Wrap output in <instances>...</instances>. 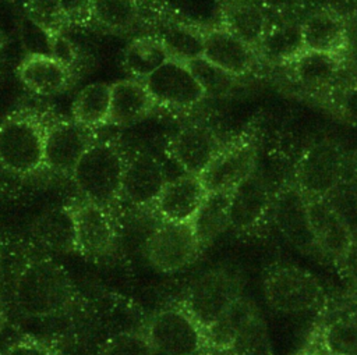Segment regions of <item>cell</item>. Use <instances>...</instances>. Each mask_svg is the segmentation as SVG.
<instances>
[{
  "instance_id": "f6af8a7d",
  "label": "cell",
  "mask_w": 357,
  "mask_h": 355,
  "mask_svg": "<svg viewBox=\"0 0 357 355\" xmlns=\"http://www.w3.org/2000/svg\"><path fill=\"white\" fill-rule=\"evenodd\" d=\"M6 323H7V313H6V306H4L3 298H1V295H0V336H1L3 331H4Z\"/></svg>"
},
{
  "instance_id": "4316f807",
  "label": "cell",
  "mask_w": 357,
  "mask_h": 355,
  "mask_svg": "<svg viewBox=\"0 0 357 355\" xmlns=\"http://www.w3.org/2000/svg\"><path fill=\"white\" fill-rule=\"evenodd\" d=\"M301 26L305 50L343 54L344 19L317 7L307 14Z\"/></svg>"
},
{
  "instance_id": "5bb4252c",
  "label": "cell",
  "mask_w": 357,
  "mask_h": 355,
  "mask_svg": "<svg viewBox=\"0 0 357 355\" xmlns=\"http://www.w3.org/2000/svg\"><path fill=\"white\" fill-rule=\"evenodd\" d=\"M17 78L31 93L47 97L67 92L81 75L52 54L25 53L17 65Z\"/></svg>"
},
{
  "instance_id": "d6a6232c",
  "label": "cell",
  "mask_w": 357,
  "mask_h": 355,
  "mask_svg": "<svg viewBox=\"0 0 357 355\" xmlns=\"http://www.w3.org/2000/svg\"><path fill=\"white\" fill-rule=\"evenodd\" d=\"M185 64L188 65L190 71L204 89L205 96H226L230 92H233L240 82L238 77H234L227 71L216 67L202 56L190 60Z\"/></svg>"
},
{
  "instance_id": "52a82bcc",
  "label": "cell",
  "mask_w": 357,
  "mask_h": 355,
  "mask_svg": "<svg viewBox=\"0 0 357 355\" xmlns=\"http://www.w3.org/2000/svg\"><path fill=\"white\" fill-rule=\"evenodd\" d=\"M269 306L283 313H300L318 305L322 288L317 278L297 266H282L272 270L264 283Z\"/></svg>"
},
{
  "instance_id": "5b68a950",
  "label": "cell",
  "mask_w": 357,
  "mask_h": 355,
  "mask_svg": "<svg viewBox=\"0 0 357 355\" xmlns=\"http://www.w3.org/2000/svg\"><path fill=\"white\" fill-rule=\"evenodd\" d=\"M243 281L227 267H215L197 277L184 295V310L205 331L241 297Z\"/></svg>"
},
{
  "instance_id": "9a60e30c",
  "label": "cell",
  "mask_w": 357,
  "mask_h": 355,
  "mask_svg": "<svg viewBox=\"0 0 357 355\" xmlns=\"http://www.w3.org/2000/svg\"><path fill=\"white\" fill-rule=\"evenodd\" d=\"M257 149L251 141H238L222 148L199 175L206 192L233 191L255 171Z\"/></svg>"
},
{
  "instance_id": "7a4b0ae2",
  "label": "cell",
  "mask_w": 357,
  "mask_h": 355,
  "mask_svg": "<svg viewBox=\"0 0 357 355\" xmlns=\"http://www.w3.org/2000/svg\"><path fill=\"white\" fill-rule=\"evenodd\" d=\"M54 113L21 107L0 123V167L17 177L43 170L45 136Z\"/></svg>"
},
{
  "instance_id": "e0dca14e",
  "label": "cell",
  "mask_w": 357,
  "mask_h": 355,
  "mask_svg": "<svg viewBox=\"0 0 357 355\" xmlns=\"http://www.w3.org/2000/svg\"><path fill=\"white\" fill-rule=\"evenodd\" d=\"M170 155L188 174L199 177L222 149L216 134L202 124H190L177 131L170 145Z\"/></svg>"
},
{
  "instance_id": "cb8c5ba5",
  "label": "cell",
  "mask_w": 357,
  "mask_h": 355,
  "mask_svg": "<svg viewBox=\"0 0 357 355\" xmlns=\"http://www.w3.org/2000/svg\"><path fill=\"white\" fill-rule=\"evenodd\" d=\"M155 102L142 81L134 78L119 79L110 84V106L107 125L126 127L145 118Z\"/></svg>"
},
{
  "instance_id": "7bdbcfd3",
  "label": "cell",
  "mask_w": 357,
  "mask_h": 355,
  "mask_svg": "<svg viewBox=\"0 0 357 355\" xmlns=\"http://www.w3.org/2000/svg\"><path fill=\"white\" fill-rule=\"evenodd\" d=\"M319 8H324L342 19L357 14V0H315Z\"/></svg>"
},
{
  "instance_id": "d6986e66",
  "label": "cell",
  "mask_w": 357,
  "mask_h": 355,
  "mask_svg": "<svg viewBox=\"0 0 357 355\" xmlns=\"http://www.w3.org/2000/svg\"><path fill=\"white\" fill-rule=\"evenodd\" d=\"M202 57L238 78L251 72L258 60L250 45L223 26L205 32Z\"/></svg>"
},
{
  "instance_id": "f546056e",
  "label": "cell",
  "mask_w": 357,
  "mask_h": 355,
  "mask_svg": "<svg viewBox=\"0 0 357 355\" xmlns=\"http://www.w3.org/2000/svg\"><path fill=\"white\" fill-rule=\"evenodd\" d=\"M110 106V84L93 82L84 86L71 103L70 118L77 124L96 131L107 125Z\"/></svg>"
},
{
  "instance_id": "d4e9b609",
  "label": "cell",
  "mask_w": 357,
  "mask_h": 355,
  "mask_svg": "<svg viewBox=\"0 0 357 355\" xmlns=\"http://www.w3.org/2000/svg\"><path fill=\"white\" fill-rule=\"evenodd\" d=\"M223 28L250 45L254 50L259 43L269 18L261 0H223Z\"/></svg>"
},
{
  "instance_id": "1f68e13d",
  "label": "cell",
  "mask_w": 357,
  "mask_h": 355,
  "mask_svg": "<svg viewBox=\"0 0 357 355\" xmlns=\"http://www.w3.org/2000/svg\"><path fill=\"white\" fill-rule=\"evenodd\" d=\"M155 36L162 42L172 58L188 63L204 53L205 32L185 22H160Z\"/></svg>"
},
{
  "instance_id": "f1b7e54d",
  "label": "cell",
  "mask_w": 357,
  "mask_h": 355,
  "mask_svg": "<svg viewBox=\"0 0 357 355\" xmlns=\"http://www.w3.org/2000/svg\"><path fill=\"white\" fill-rule=\"evenodd\" d=\"M91 22L109 33H128L141 21L138 0H89Z\"/></svg>"
},
{
  "instance_id": "83f0119b",
  "label": "cell",
  "mask_w": 357,
  "mask_h": 355,
  "mask_svg": "<svg viewBox=\"0 0 357 355\" xmlns=\"http://www.w3.org/2000/svg\"><path fill=\"white\" fill-rule=\"evenodd\" d=\"M231 191L208 192L191 219L192 230L197 235L201 249L208 246L219 237L229 226V205Z\"/></svg>"
},
{
  "instance_id": "8d00e7d4",
  "label": "cell",
  "mask_w": 357,
  "mask_h": 355,
  "mask_svg": "<svg viewBox=\"0 0 357 355\" xmlns=\"http://www.w3.org/2000/svg\"><path fill=\"white\" fill-rule=\"evenodd\" d=\"M25 8L26 15L49 32H64L67 29L59 0H25Z\"/></svg>"
},
{
  "instance_id": "ffe728a7",
  "label": "cell",
  "mask_w": 357,
  "mask_h": 355,
  "mask_svg": "<svg viewBox=\"0 0 357 355\" xmlns=\"http://www.w3.org/2000/svg\"><path fill=\"white\" fill-rule=\"evenodd\" d=\"M271 203L265 180L254 171L231 191L229 205L230 227L237 231L251 230L261 223Z\"/></svg>"
},
{
  "instance_id": "ab89813d",
  "label": "cell",
  "mask_w": 357,
  "mask_h": 355,
  "mask_svg": "<svg viewBox=\"0 0 357 355\" xmlns=\"http://www.w3.org/2000/svg\"><path fill=\"white\" fill-rule=\"evenodd\" d=\"M331 100L342 118L357 125V81L339 89Z\"/></svg>"
},
{
  "instance_id": "8fae6325",
  "label": "cell",
  "mask_w": 357,
  "mask_h": 355,
  "mask_svg": "<svg viewBox=\"0 0 357 355\" xmlns=\"http://www.w3.org/2000/svg\"><path fill=\"white\" fill-rule=\"evenodd\" d=\"M152 348L163 355H197L204 345V330L184 309L158 312L145 333Z\"/></svg>"
},
{
  "instance_id": "3957f363",
  "label": "cell",
  "mask_w": 357,
  "mask_h": 355,
  "mask_svg": "<svg viewBox=\"0 0 357 355\" xmlns=\"http://www.w3.org/2000/svg\"><path fill=\"white\" fill-rule=\"evenodd\" d=\"M126 159L114 141L95 138L70 175L79 196L113 210L121 196Z\"/></svg>"
},
{
  "instance_id": "ee69618b",
  "label": "cell",
  "mask_w": 357,
  "mask_h": 355,
  "mask_svg": "<svg viewBox=\"0 0 357 355\" xmlns=\"http://www.w3.org/2000/svg\"><path fill=\"white\" fill-rule=\"evenodd\" d=\"M339 262L347 277L357 284V235L351 238L346 252L339 259Z\"/></svg>"
},
{
  "instance_id": "4dcf8cb0",
  "label": "cell",
  "mask_w": 357,
  "mask_h": 355,
  "mask_svg": "<svg viewBox=\"0 0 357 355\" xmlns=\"http://www.w3.org/2000/svg\"><path fill=\"white\" fill-rule=\"evenodd\" d=\"M167 58L170 56L162 42L155 35H144L134 38L126 46L121 65L131 78L144 81Z\"/></svg>"
},
{
  "instance_id": "44dd1931",
  "label": "cell",
  "mask_w": 357,
  "mask_h": 355,
  "mask_svg": "<svg viewBox=\"0 0 357 355\" xmlns=\"http://www.w3.org/2000/svg\"><path fill=\"white\" fill-rule=\"evenodd\" d=\"M307 214L319 252L339 260L353 238L346 224L325 198L307 199Z\"/></svg>"
},
{
  "instance_id": "d590c367",
  "label": "cell",
  "mask_w": 357,
  "mask_h": 355,
  "mask_svg": "<svg viewBox=\"0 0 357 355\" xmlns=\"http://www.w3.org/2000/svg\"><path fill=\"white\" fill-rule=\"evenodd\" d=\"M153 351L145 334L127 331L110 338L99 355H153Z\"/></svg>"
},
{
  "instance_id": "277c9868",
  "label": "cell",
  "mask_w": 357,
  "mask_h": 355,
  "mask_svg": "<svg viewBox=\"0 0 357 355\" xmlns=\"http://www.w3.org/2000/svg\"><path fill=\"white\" fill-rule=\"evenodd\" d=\"M205 333L211 345L229 355H273L258 308L243 295Z\"/></svg>"
},
{
  "instance_id": "30bf717a",
  "label": "cell",
  "mask_w": 357,
  "mask_h": 355,
  "mask_svg": "<svg viewBox=\"0 0 357 355\" xmlns=\"http://www.w3.org/2000/svg\"><path fill=\"white\" fill-rule=\"evenodd\" d=\"M95 138V131L77 124L70 117L53 114L45 136L43 168L70 177Z\"/></svg>"
},
{
  "instance_id": "4fadbf2b",
  "label": "cell",
  "mask_w": 357,
  "mask_h": 355,
  "mask_svg": "<svg viewBox=\"0 0 357 355\" xmlns=\"http://www.w3.org/2000/svg\"><path fill=\"white\" fill-rule=\"evenodd\" d=\"M142 82L155 104L170 109H190L205 97L188 65L172 57Z\"/></svg>"
},
{
  "instance_id": "7402d4cb",
  "label": "cell",
  "mask_w": 357,
  "mask_h": 355,
  "mask_svg": "<svg viewBox=\"0 0 357 355\" xmlns=\"http://www.w3.org/2000/svg\"><path fill=\"white\" fill-rule=\"evenodd\" d=\"M206 194L199 177L181 175L166 181L153 207L162 220L176 223L191 221Z\"/></svg>"
},
{
  "instance_id": "ba28073f",
  "label": "cell",
  "mask_w": 357,
  "mask_h": 355,
  "mask_svg": "<svg viewBox=\"0 0 357 355\" xmlns=\"http://www.w3.org/2000/svg\"><path fill=\"white\" fill-rule=\"evenodd\" d=\"M201 251L190 221L176 223L163 220L158 224L145 244L146 258L160 271H177L195 260Z\"/></svg>"
},
{
  "instance_id": "836d02e7",
  "label": "cell",
  "mask_w": 357,
  "mask_h": 355,
  "mask_svg": "<svg viewBox=\"0 0 357 355\" xmlns=\"http://www.w3.org/2000/svg\"><path fill=\"white\" fill-rule=\"evenodd\" d=\"M325 199L346 224L351 237L357 235V180L343 178Z\"/></svg>"
},
{
  "instance_id": "60d3db41",
  "label": "cell",
  "mask_w": 357,
  "mask_h": 355,
  "mask_svg": "<svg viewBox=\"0 0 357 355\" xmlns=\"http://www.w3.org/2000/svg\"><path fill=\"white\" fill-rule=\"evenodd\" d=\"M343 61L349 72L357 79V14L344 19Z\"/></svg>"
},
{
  "instance_id": "603a6c76",
  "label": "cell",
  "mask_w": 357,
  "mask_h": 355,
  "mask_svg": "<svg viewBox=\"0 0 357 355\" xmlns=\"http://www.w3.org/2000/svg\"><path fill=\"white\" fill-rule=\"evenodd\" d=\"M301 19H269L255 47L258 58L271 65H284L305 50Z\"/></svg>"
},
{
  "instance_id": "2e32d148",
  "label": "cell",
  "mask_w": 357,
  "mask_h": 355,
  "mask_svg": "<svg viewBox=\"0 0 357 355\" xmlns=\"http://www.w3.org/2000/svg\"><path fill=\"white\" fill-rule=\"evenodd\" d=\"M166 184L163 167L148 152H138L126 159L120 200L132 207H151Z\"/></svg>"
},
{
  "instance_id": "484cf974",
  "label": "cell",
  "mask_w": 357,
  "mask_h": 355,
  "mask_svg": "<svg viewBox=\"0 0 357 355\" xmlns=\"http://www.w3.org/2000/svg\"><path fill=\"white\" fill-rule=\"evenodd\" d=\"M33 239L53 252H77L74 219L68 205L43 212L32 223Z\"/></svg>"
},
{
  "instance_id": "9c48e42d",
  "label": "cell",
  "mask_w": 357,
  "mask_h": 355,
  "mask_svg": "<svg viewBox=\"0 0 357 355\" xmlns=\"http://www.w3.org/2000/svg\"><path fill=\"white\" fill-rule=\"evenodd\" d=\"M344 178V156L337 145L321 141L303 155L296 181L307 199L325 198Z\"/></svg>"
},
{
  "instance_id": "6da1fadb",
  "label": "cell",
  "mask_w": 357,
  "mask_h": 355,
  "mask_svg": "<svg viewBox=\"0 0 357 355\" xmlns=\"http://www.w3.org/2000/svg\"><path fill=\"white\" fill-rule=\"evenodd\" d=\"M75 287L56 260L35 256L26 260L13 281V299L20 313L45 319L66 312L75 302Z\"/></svg>"
},
{
  "instance_id": "ac0fdd59",
  "label": "cell",
  "mask_w": 357,
  "mask_h": 355,
  "mask_svg": "<svg viewBox=\"0 0 357 355\" xmlns=\"http://www.w3.org/2000/svg\"><path fill=\"white\" fill-rule=\"evenodd\" d=\"M272 205L275 221L283 235L304 252L318 251L321 253L310 228L307 199L298 187L286 185Z\"/></svg>"
},
{
  "instance_id": "8992f818",
  "label": "cell",
  "mask_w": 357,
  "mask_h": 355,
  "mask_svg": "<svg viewBox=\"0 0 357 355\" xmlns=\"http://www.w3.org/2000/svg\"><path fill=\"white\" fill-rule=\"evenodd\" d=\"M294 84L308 95L331 99L343 86L356 82L343 54L304 50L289 64Z\"/></svg>"
},
{
  "instance_id": "7dc6e473",
  "label": "cell",
  "mask_w": 357,
  "mask_h": 355,
  "mask_svg": "<svg viewBox=\"0 0 357 355\" xmlns=\"http://www.w3.org/2000/svg\"><path fill=\"white\" fill-rule=\"evenodd\" d=\"M356 180H357V167H356Z\"/></svg>"
},
{
  "instance_id": "f35d334b",
  "label": "cell",
  "mask_w": 357,
  "mask_h": 355,
  "mask_svg": "<svg viewBox=\"0 0 357 355\" xmlns=\"http://www.w3.org/2000/svg\"><path fill=\"white\" fill-rule=\"evenodd\" d=\"M59 7L67 29L92 25L89 0H59Z\"/></svg>"
},
{
  "instance_id": "bcb514c9",
  "label": "cell",
  "mask_w": 357,
  "mask_h": 355,
  "mask_svg": "<svg viewBox=\"0 0 357 355\" xmlns=\"http://www.w3.org/2000/svg\"><path fill=\"white\" fill-rule=\"evenodd\" d=\"M7 42H8V39H7V33H6V32H4V29L0 26V56L3 54L4 49L7 47Z\"/></svg>"
},
{
  "instance_id": "e575fe53",
  "label": "cell",
  "mask_w": 357,
  "mask_h": 355,
  "mask_svg": "<svg viewBox=\"0 0 357 355\" xmlns=\"http://www.w3.org/2000/svg\"><path fill=\"white\" fill-rule=\"evenodd\" d=\"M324 345L329 355H357V320L337 319L324 333Z\"/></svg>"
},
{
  "instance_id": "7c38bea8",
  "label": "cell",
  "mask_w": 357,
  "mask_h": 355,
  "mask_svg": "<svg viewBox=\"0 0 357 355\" xmlns=\"http://www.w3.org/2000/svg\"><path fill=\"white\" fill-rule=\"evenodd\" d=\"M67 205L74 219L77 252L89 259L110 255L116 244V224L112 210L81 196Z\"/></svg>"
},
{
  "instance_id": "74e56055",
  "label": "cell",
  "mask_w": 357,
  "mask_h": 355,
  "mask_svg": "<svg viewBox=\"0 0 357 355\" xmlns=\"http://www.w3.org/2000/svg\"><path fill=\"white\" fill-rule=\"evenodd\" d=\"M269 19H304L317 8L315 0H261Z\"/></svg>"
},
{
  "instance_id": "b9f144b4",
  "label": "cell",
  "mask_w": 357,
  "mask_h": 355,
  "mask_svg": "<svg viewBox=\"0 0 357 355\" xmlns=\"http://www.w3.org/2000/svg\"><path fill=\"white\" fill-rule=\"evenodd\" d=\"M0 355H56V352L36 340H20L6 348Z\"/></svg>"
}]
</instances>
